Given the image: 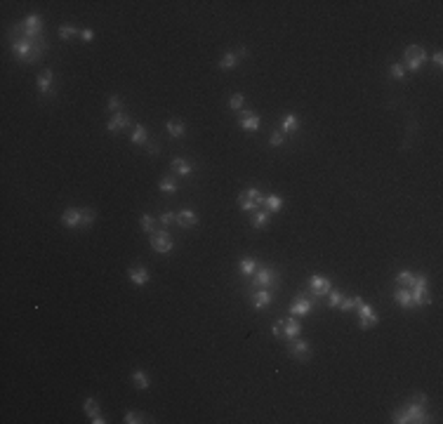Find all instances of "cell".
I'll use <instances>...</instances> for the list:
<instances>
[{"label": "cell", "mask_w": 443, "mask_h": 424, "mask_svg": "<svg viewBox=\"0 0 443 424\" xmlns=\"http://www.w3.org/2000/svg\"><path fill=\"white\" fill-rule=\"evenodd\" d=\"M391 422L396 424H405V422H429V412H427V396L424 394H417L405 408L394 412V417H391Z\"/></svg>", "instance_id": "6da1fadb"}, {"label": "cell", "mask_w": 443, "mask_h": 424, "mask_svg": "<svg viewBox=\"0 0 443 424\" xmlns=\"http://www.w3.org/2000/svg\"><path fill=\"white\" fill-rule=\"evenodd\" d=\"M12 52L17 54L21 62H26V64L33 62V64H36L42 54L47 52V42H45V40L24 38V36H14L12 38Z\"/></svg>", "instance_id": "7a4b0ae2"}, {"label": "cell", "mask_w": 443, "mask_h": 424, "mask_svg": "<svg viewBox=\"0 0 443 424\" xmlns=\"http://www.w3.org/2000/svg\"><path fill=\"white\" fill-rule=\"evenodd\" d=\"M14 33L31 40H45V36H42V19L38 14H28L24 21L14 24Z\"/></svg>", "instance_id": "3957f363"}, {"label": "cell", "mask_w": 443, "mask_h": 424, "mask_svg": "<svg viewBox=\"0 0 443 424\" xmlns=\"http://www.w3.org/2000/svg\"><path fill=\"white\" fill-rule=\"evenodd\" d=\"M424 62H427V52H424L422 45L405 47V52H403V66H405V71H420L424 66Z\"/></svg>", "instance_id": "277c9868"}, {"label": "cell", "mask_w": 443, "mask_h": 424, "mask_svg": "<svg viewBox=\"0 0 443 424\" xmlns=\"http://www.w3.org/2000/svg\"><path fill=\"white\" fill-rule=\"evenodd\" d=\"M354 302H356V311H359V316H361V328L363 330H370V328H375L377 323H380V316L375 314V309L370 304H365L361 297H354Z\"/></svg>", "instance_id": "5b68a950"}, {"label": "cell", "mask_w": 443, "mask_h": 424, "mask_svg": "<svg viewBox=\"0 0 443 424\" xmlns=\"http://www.w3.org/2000/svg\"><path fill=\"white\" fill-rule=\"evenodd\" d=\"M410 295H413V304L415 306H422V304H429L431 297H429V290H427V276L424 274H420L415 276L413 280V288H410Z\"/></svg>", "instance_id": "8992f818"}, {"label": "cell", "mask_w": 443, "mask_h": 424, "mask_svg": "<svg viewBox=\"0 0 443 424\" xmlns=\"http://www.w3.org/2000/svg\"><path fill=\"white\" fill-rule=\"evenodd\" d=\"M151 248H153L156 252H161V254L172 252L175 243H172V236L168 233V229H156V231L151 233Z\"/></svg>", "instance_id": "52a82bcc"}, {"label": "cell", "mask_w": 443, "mask_h": 424, "mask_svg": "<svg viewBox=\"0 0 443 424\" xmlns=\"http://www.w3.org/2000/svg\"><path fill=\"white\" fill-rule=\"evenodd\" d=\"M278 280V274L274 271V266H257L255 276H253V288H269Z\"/></svg>", "instance_id": "ba28073f"}, {"label": "cell", "mask_w": 443, "mask_h": 424, "mask_svg": "<svg viewBox=\"0 0 443 424\" xmlns=\"http://www.w3.org/2000/svg\"><path fill=\"white\" fill-rule=\"evenodd\" d=\"M314 299H309V297H307V295H297L295 299H293V302H290V314H293V316H307V314H311V309H314Z\"/></svg>", "instance_id": "9c48e42d"}, {"label": "cell", "mask_w": 443, "mask_h": 424, "mask_svg": "<svg viewBox=\"0 0 443 424\" xmlns=\"http://www.w3.org/2000/svg\"><path fill=\"white\" fill-rule=\"evenodd\" d=\"M245 54H248L245 47H241V50H231V52H227L222 59H219V68H222V71H231V68H236V66H238V62H241Z\"/></svg>", "instance_id": "30bf717a"}, {"label": "cell", "mask_w": 443, "mask_h": 424, "mask_svg": "<svg viewBox=\"0 0 443 424\" xmlns=\"http://www.w3.org/2000/svg\"><path fill=\"white\" fill-rule=\"evenodd\" d=\"M130 123H132L130 113H127V111H121V113H113V116L108 118L106 130L108 132H121V130H125V127L130 125Z\"/></svg>", "instance_id": "8fae6325"}, {"label": "cell", "mask_w": 443, "mask_h": 424, "mask_svg": "<svg viewBox=\"0 0 443 424\" xmlns=\"http://www.w3.org/2000/svg\"><path fill=\"white\" fill-rule=\"evenodd\" d=\"M241 127L245 132H257L259 127H262V118L257 116L255 111H241Z\"/></svg>", "instance_id": "7c38bea8"}, {"label": "cell", "mask_w": 443, "mask_h": 424, "mask_svg": "<svg viewBox=\"0 0 443 424\" xmlns=\"http://www.w3.org/2000/svg\"><path fill=\"white\" fill-rule=\"evenodd\" d=\"M62 224L68 229H78L83 226V208H68L62 212Z\"/></svg>", "instance_id": "4fadbf2b"}, {"label": "cell", "mask_w": 443, "mask_h": 424, "mask_svg": "<svg viewBox=\"0 0 443 424\" xmlns=\"http://www.w3.org/2000/svg\"><path fill=\"white\" fill-rule=\"evenodd\" d=\"M288 351H290V356L299 358V360H307V358H309V354H311L309 342H304V339H299V337L290 339V344H288Z\"/></svg>", "instance_id": "5bb4252c"}, {"label": "cell", "mask_w": 443, "mask_h": 424, "mask_svg": "<svg viewBox=\"0 0 443 424\" xmlns=\"http://www.w3.org/2000/svg\"><path fill=\"white\" fill-rule=\"evenodd\" d=\"M309 288L316 297H325V295H330V290H333V283L328 278H323V276H311Z\"/></svg>", "instance_id": "9a60e30c"}, {"label": "cell", "mask_w": 443, "mask_h": 424, "mask_svg": "<svg viewBox=\"0 0 443 424\" xmlns=\"http://www.w3.org/2000/svg\"><path fill=\"white\" fill-rule=\"evenodd\" d=\"M127 276H130V280H132L134 285H147L148 280H151V274H148V269H147L144 264H134V266H130Z\"/></svg>", "instance_id": "2e32d148"}, {"label": "cell", "mask_w": 443, "mask_h": 424, "mask_svg": "<svg viewBox=\"0 0 443 424\" xmlns=\"http://www.w3.org/2000/svg\"><path fill=\"white\" fill-rule=\"evenodd\" d=\"M36 85H38V92H41L42 97L52 92V85H54V71L52 68H45L41 76L36 78Z\"/></svg>", "instance_id": "e0dca14e"}, {"label": "cell", "mask_w": 443, "mask_h": 424, "mask_svg": "<svg viewBox=\"0 0 443 424\" xmlns=\"http://www.w3.org/2000/svg\"><path fill=\"white\" fill-rule=\"evenodd\" d=\"M177 224L182 226V229H193V226L198 224V217H196V212L191 210V208H184V210L177 212Z\"/></svg>", "instance_id": "ac0fdd59"}, {"label": "cell", "mask_w": 443, "mask_h": 424, "mask_svg": "<svg viewBox=\"0 0 443 424\" xmlns=\"http://www.w3.org/2000/svg\"><path fill=\"white\" fill-rule=\"evenodd\" d=\"M299 332H302V323L297 320V316H290L283 320V335L288 337V339H295L299 337Z\"/></svg>", "instance_id": "d6986e66"}, {"label": "cell", "mask_w": 443, "mask_h": 424, "mask_svg": "<svg viewBox=\"0 0 443 424\" xmlns=\"http://www.w3.org/2000/svg\"><path fill=\"white\" fill-rule=\"evenodd\" d=\"M271 299H274V297H271V292H269L267 288H259L257 292H253V306H255L257 311H259V309H267V306L271 304Z\"/></svg>", "instance_id": "ffe728a7"}, {"label": "cell", "mask_w": 443, "mask_h": 424, "mask_svg": "<svg viewBox=\"0 0 443 424\" xmlns=\"http://www.w3.org/2000/svg\"><path fill=\"white\" fill-rule=\"evenodd\" d=\"M83 408H85V412L90 415V420H92L94 424H104V422H106V420L102 417L99 408H97V401H94V398H85V405H83Z\"/></svg>", "instance_id": "44dd1931"}, {"label": "cell", "mask_w": 443, "mask_h": 424, "mask_svg": "<svg viewBox=\"0 0 443 424\" xmlns=\"http://www.w3.org/2000/svg\"><path fill=\"white\" fill-rule=\"evenodd\" d=\"M172 172L179 174V177H191L193 174V165L184 158H175L172 160Z\"/></svg>", "instance_id": "7402d4cb"}, {"label": "cell", "mask_w": 443, "mask_h": 424, "mask_svg": "<svg viewBox=\"0 0 443 424\" xmlns=\"http://www.w3.org/2000/svg\"><path fill=\"white\" fill-rule=\"evenodd\" d=\"M394 299H396L403 309H413V306H415L413 304V295H410L408 288H396V290H394Z\"/></svg>", "instance_id": "603a6c76"}, {"label": "cell", "mask_w": 443, "mask_h": 424, "mask_svg": "<svg viewBox=\"0 0 443 424\" xmlns=\"http://www.w3.org/2000/svg\"><path fill=\"white\" fill-rule=\"evenodd\" d=\"M264 210L269 212H281L283 210V198L281 196H276V193H271V196H264Z\"/></svg>", "instance_id": "cb8c5ba5"}, {"label": "cell", "mask_w": 443, "mask_h": 424, "mask_svg": "<svg viewBox=\"0 0 443 424\" xmlns=\"http://www.w3.org/2000/svg\"><path fill=\"white\" fill-rule=\"evenodd\" d=\"M257 259L255 257H243L241 259V264H238V269H241V274L243 276H255V271H257Z\"/></svg>", "instance_id": "d4e9b609"}, {"label": "cell", "mask_w": 443, "mask_h": 424, "mask_svg": "<svg viewBox=\"0 0 443 424\" xmlns=\"http://www.w3.org/2000/svg\"><path fill=\"white\" fill-rule=\"evenodd\" d=\"M281 125H283V132H297L299 130V118H297L295 113H285Z\"/></svg>", "instance_id": "484cf974"}, {"label": "cell", "mask_w": 443, "mask_h": 424, "mask_svg": "<svg viewBox=\"0 0 443 424\" xmlns=\"http://www.w3.org/2000/svg\"><path fill=\"white\" fill-rule=\"evenodd\" d=\"M132 144H137V146H142V144H148V132H147V127L144 125H134V130H132Z\"/></svg>", "instance_id": "4316f807"}, {"label": "cell", "mask_w": 443, "mask_h": 424, "mask_svg": "<svg viewBox=\"0 0 443 424\" xmlns=\"http://www.w3.org/2000/svg\"><path fill=\"white\" fill-rule=\"evenodd\" d=\"M269 217H271V212L269 210H259V212H253V226L255 229H264L269 224Z\"/></svg>", "instance_id": "83f0119b"}, {"label": "cell", "mask_w": 443, "mask_h": 424, "mask_svg": "<svg viewBox=\"0 0 443 424\" xmlns=\"http://www.w3.org/2000/svg\"><path fill=\"white\" fill-rule=\"evenodd\" d=\"M132 382L137 389H148L151 386V380H148V375L144 370H134L132 372Z\"/></svg>", "instance_id": "f1b7e54d"}, {"label": "cell", "mask_w": 443, "mask_h": 424, "mask_svg": "<svg viewBox=\"0 0 443 424\" xmlns=\"http://www.w3.org/2000/svg\"><path fill=\"white\" fill-rule=\"evenodd\" d=\"M168 132H170V137H184L187 125L179 123V120H168Z\"/></svg>", "instance_id": "f546056e"}, {"label": "cell", "mask_w": 443, "mask_h": 424, "mask_svg": "<svg viewBox=\"0 0 443 424\" xmlns=\"http://www.w3.org/2000/svg\"><path fill=\"white\" fill-rule=\"evenodd\" d=\"M158 189H161L163 193H177V179L175 177H163L161 182H158Z\"/></svg>", "instance_id": "4dcf8cb0"}, {"label": "cell", "mask_w": 443, "mask_h": 424, "mask_svg": "<svg viewBox=\"0 0 443 424\" xmlns=\"http://www.w3.org/2000/svg\"><path fill=\"white\" fill-rule=\"evenodd\" d=\"M73 36H81V31L73 26V24H62L59 26V38L62 40H71Z\"/></svg>", "instance_id": "1f68e13d"}, {"label": "cell", "mask_w": 443, "mask_h": 424, "mask_svg": "<svg viewBox=\"0 0 443 424\" xmlns=\"http://www.w3.org/2000/svg\"><path fill=\"white\" fill-rule=\"evenodd\" d=\"M413 280H415V274H410V271H401L399 276H396V283L401 285V288H413Z\"/></svg>", "instance_id": "d6a6232c"}, {"label": "cell", "mask_w": 443, "mask_h": 424, "mask_svg": "<svg viewBox=\"0 0 443 424\" xmlns=\"http://www.w3.org/2000/svg\"><path fill=\"white\" fill-rule=\"evenodd\" d=\"M245 198H250V200H255L257 205H262L264 203V196H262V191L259 189H255V186H250V189H245V191H241Z\"/></svg>", "instance_id": "836d02e7"}, {"label": "cell", "mask_w": 443, "mask_h": 424, "mask_svg": "<svg viewBox=\"0 0 443 424\" xmlns=\"http://www.w3.org/2000/svg\"><path fill=\"white\" fill-rule=\"evenodd\" d=\"M125 424H139V422H148V417L147 415H142V412H132V410H127L125 412V420H123Z\"/></svg>", "instance_id": "e575fe53"}, {"label": "cell", "mask_w": 443, "mask_h": 424, "mask_svg": "<svg viewBox=\"0 0 443 424\" xmlns=\"http://www.w3.org/2000/svg\"><path fill=\"white\" fill-rule=\"evenodd\" d=\"M139 222H142V229L147 231L148 236H151V233L156 231V219H153L151 214H142V219H139Z\"/></svg>", "instance_id": "d590c367"}, {"label": "cell", "mask_w": 443, "mask_h": 424, "mask_svg": "<svg viewBox=\"0 0 443 424\" xmlns=\"http://www.w3.org/2000/svg\"><path fill=\"white\" fill-rule=\"evenodd\" d=\"M238 205H241V210L243 212H255L257 208H259V205H257L255 200H250V198H245V196H238Z\"/></svg>", "instance_id": "8d00e7d4"}, {"label": "cell", "mask_w": 443, "mask_h": 424, "mask_svg": "<svg viewBox=\"0 0 443 424\" xmlns=\"http://www.w3.org/2000/svg\"><path fill=\"white\" fill-rule=\"evenodd\" d=\"M108 111H111V113H121L123 111V102H121L118 94H111V97H108Z\"/></svg>", "instance_id": "74e56055"}, {"label": "cell", "mask_w": 443, "mask_h": 424, "mask_svg": "<svg viewBox=\"0 0 443 424\" xmlns=\"http://www.w3.org/2000/svg\"><path fill=\"white\" fill-rule=\"evenodd\" d=\"M389 76H391V78H396V80H401L403 76H405V66H403L401 62L391 64V68H389Z\"/></svg>", "instance_id": "f35d334b"}, {"label": "cell", "mask_w": 443, "mask_h": 424, "mask_svg": "<svg viewBox=\"0 0 443 424\" xmlns=\"http://www.w3.org/2000/svg\"><path fill=\"white\" fill-rule=\"evenodd\" d=\"M172 222H177V212L165 210V212L161 214V224H163V229H168V226L172 224Z\"/></svg>", "instance_id": "ab89813d"}, {"label": "cell", "mask_w": 443, "mask_h": 424, "mask_svg": "<svg viewBox=\"0 0 443 424\" xmlns=\"http://www.w3.org/2000/svg\"><path fill=\"white\" fill-rule=\"evenodd\" d=\"M243 99H245V97H243L241 92L231 94V99H229V106H231V108H233V111H241V106H243Z\"/></svg>", "instance_id": "60d3db41"}, {"label": "cell", "mask_w": 443, "mask_h": 424, "mask_svg": "<svg viewBox=\"0 0 443 424\" xmlns=\"http://www.w3.org/2000/svg\"><path fill=\"white\" fill-rule=\"evenodd\" d=\"M94 217H97V212L92 208H83V226H90L94 222Z\"/></svg>", "instance_id": "b9f144b4"}, {"label": "cell", "mask_w": 443, "mask_h": 424, "mask_svg": "<svg viewBox=\"0 0 443 424\" xmlns=\"http://www.w3.org/2000/svg\"><path fill=\"white\" fill-rule=\"evenodd\" d=\"M328 297H330V306H333V309H339L342 299H344V295H342V292H337V290H330Z\"/></svg>", "instance_id": "7bdbcfd3"}, {"label": "cell", "mask_w": 443, "mask_h": 424, "mask_svg": "<svg viewBox=\"0 0 443 424\" xmlns=\"http://www.w3.org/2000/svg\"><path fill=\"white\" fill-rule=\"evenodd\" d=\"M354 309H356L354 297H344V299H342V304H339V311H354Z\"/></svg>", "instance_id": "ee69618b"}, {"label": "cell", "mask_w": 443, "mask_h": 424, "mask_svg": "<svg viewBox=\"0 0 443 424\" xmlns=\"http://www.w3.org/2000/svg\"><path fill=\"white\" fill-rule=\"evenodd\" d=\"M283 142H285L283 132H276V130H274V132H271V137H269V144H271V146H281Z\"/></svg>", "instance_id": "f6af8a7d"}, {"label": "cell", "mask_w": 443, "mask_h": 424, "mask_svg": "<svg viewBox=\"0 0 443 424\" xmlns=\"http://www.w3.org/2000/svg\"><path fill=\"white\" fill-rule=\"evenodd\" d=\"M81 38L85 40V42H92V40H94V31H92V28H83Z\"/></svg>", "instance_id": "bcb514c9"}, {"label": "cell", "mask_w": 443, "mask_h": 424, "mask_svg": "<svg viewBox=\"0 0 443 424\" xmlns=\"http://www.w3.org/2000/svg\"><path fill=\"white\" fill-rule=\"evenodd\" d=\"M271 332H274L276 337H281V335H283V320H281V318H278V320L271 325Z\"/></svg>", "instance_id": "7dc6e473"}, {"label": "cell", "mask_w": 443, "mask_h": 424, "mask_svg": "<svg viewBox=\"0 0 443 424\" xmlns=\"http://www.w3.org/2000/svg\"><path fill=\"white\" fill-rule=\"evenodd\" d=\"M431 62H434V66H436V68H441V66H443V54H441V52H434Z\"/></svg>", "instance_id": "c3c4849f"}, {"label": "cell", "mask_w": 443, "mask_h": 424, "mask_svg": "<svg viewBox=\"0 0 443 424\" xmlns=\"http://www.w3.org/2000/svg\"><path fill=\"white\" fill-rule=\"evenodd\" d=\"M148 153H151V156H156V153H158V144H153V142H151V144H148Z\"/></svg>", "instance_id": "681fc988"}]
</instances>
